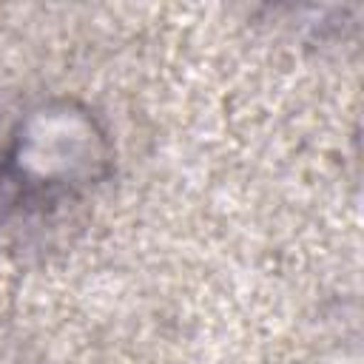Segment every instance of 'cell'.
I'll list each match as a JSON object with an SVG mask.
<instances>
[{"label": "cell", "instance_id": "6da1fadb", "mask_svg": "<svg viewBox=\"0 0 364 364\" xmlns=\"http://www.w3.org/2000/svg\"><path fill=\"white\" fill-rule=\"evenodd\" d=\"M111 168L105 131L71 102L20 119L0 154V193L20 208H48L100 182Z\"/></svg>", "mask_w": 364, "mask_h": 364}]
</instances>
